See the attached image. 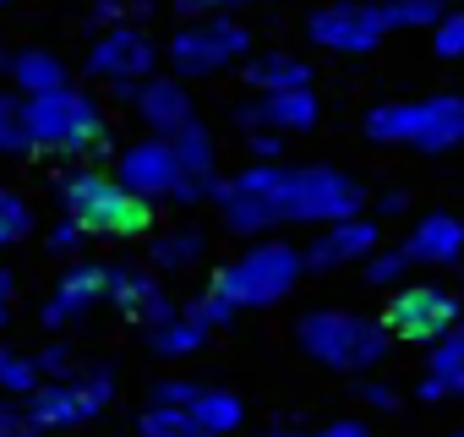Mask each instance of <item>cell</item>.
Wrapping results in <instances>:
<instances>
[{
    "label": "cell",
    "instance_id": "6da1fadb",
    "mask_svg": "<svg viewBox=\"0 0 464 437\" xmlns=\"http://www.w3.org/2000/svg\"><path fill=\"white\" fill-rule=\"evenodd\" d=\"M224 218L229 230L257 236L274 225H301V218H323V225H344L361 218L366 186L334 164H252L236 180H224Z\"/></svg>",
    "mask_w": 464,
    "mask_h": 437
},
{
    "label": "cell",
    "instance_id": "7a4b0ae2",
    "mask_svg": "<svg viewBox=\"0 0 464 437\" xmlns=\"http://www.w3.org/2000/svg\"><path fill=\"white\" fill-rule=\"evenodd\" d=\"M61 197H66V218L82 236H121V241H131V236L153 230V202L131 197L115 175L77 170V175H66Z\"/></svg>",
    "mask_w": 464,
    "mask_h": 437
},
{
    "label": "cell",
    "instance_id": "3957f363",
    "mask_svg": "<svg viewBox=\"0 0 464 437\" xmlns=\"http://www.w3.org/2000/svg\"><path fill=\"white\" fill-rule=\"evenodd\" d=\"M366 137L372 142H410L420 153H448V148L464 142V93L377 104L366 115Z\"/></svg>",
    "mask_w": 464,
    "mask_h": 437
},
{
    "label": "cell",
    "instance_id": "277c9868",
    "mask_svg": "<svg viewBox=\"0 0 464 437\" xmlns=\"http://www.w3.org/2000/svg\"><path fill=\"white\" fill-rule=\"evenodd\" d=\"M301 274H306V252H295V247H285V241H263V247L241 252L236 263H224L208 290L224 296L236 312H241V306H274V301H285V296L295 290Z\"/></svg>",
    "mask_w": 464,
    "mask_h": 437
},
{
    "label": "cell",
    "instance_id": "5b68a950",
    "mask_svg": "<svg viewBox=\"0 0 464 437\" xmlns=\"http://www.w3.org/2000/svg\"><path fill=\"white\" fill-rule=\"evenodd\" d=\"M295 334H301V350L334 372H366L393 345L388 328L377 317H361V312H312V317H301Z\"/></svg>",
    "mask_w": 464,
    "mask_h": 437
},
{
    "label": "cell",
    "instance_id": "8992f818",
    "mask_svg": "<svg viewBox=\"0 0 464 437\" xmlns=\"http://www.w3.org/2000/svg\"><path fill=\"white\" fill-rule=\"evenodd\" d=\"M23 126L44 153H82L104 137V110L77 88H55L44 99H23Z\"/></svg>",
    "mask_w": 464,
    "mask_h": 437
},
{
    "label": "cell",
    "instance_id": "52a82bcc",
    "mask_svg": "<svg viewBox=\"0 0 464 437\" xmlns=\"http://www.w3.org/2000/svg\"><path fill=\"white\" fill-rule=\"evenodd\" d=\"M241 61H252V34L236 17H202L169 39V66L186 77H213V72L241 66Z\"/></svg>",
    "mask_w": 464,
    "mask_h": 437
},
{
    "label": "cell",
    "instance_id": "ba28073f",
    "mask_svg": "<svg viewBox=\"0 0 464 437\" xmlns=\"http://www.w3.org/2000/svg\"><path fill=\"white\" fill-rule=\"evenodd\" d=\"M115 393V377L99 366V372H82V377H61V383H44L39 393H28L23 415L34 432H66V426H82L88 415H99Z\"/></svg>",
    "mask_w": 464,
    "mask_h": 437
},
{
    "label": "cell",
    "instance_id": "9c48e42d",
    "mask_svg": "<svg viewBox=\"0 0 464 437\" xmlns=\"http://www.w3.org/2000/svg\"><path fill=\"white\" fill-rule=\"evenodd\" d=\"M121 186H126L131 197H142V202H159V197H169V202H218V191L191 186V180L180 175L175 148H169L164 137L137 142V148L121 153Z\"/></svg>",
    "mask_w": 464,
    "mask_h": 437
},
{
    "label": "cell",
    "instance_id": "30bf717a",
    "mask_svg": "<svg viewBox=\"0 0 464 437\" xmlns=\"http://www.w3.org/2000/svg\"><path fill=\"white\" fill-rule=\"evenodd\" d=\"M377 323L388 328V339H404V345H437L442 334L459 328V296H448L442 285H410V290H399V296L382 306Z\"/></svg>",
    "mask_w": 464,
    "mask_h": 437
},
{
    "label": "cell",
    "instance_id": "8fae6325",
    "mask_svg": "<svg viewBox=\"0 0 464 437\" xmlns=\"http://www.w3.org/2000/svg\"><path fill=\"white\" fill-rule=\"evenodd\" d=\"M306 34H312V44H323L334 55H366L382 44L388 23H382V6H344V0H334V6H317L306 17Z\"/></svg>",
    "mask_w": 464,
    "mask_h": 437
},
{
    "label": "cell",
    "instance_id": "7c38bea8",
    "mask_svg": "<svg viewBox=\"0 0 464 437\" xmlns=\"http://www.w3.org/2000/svg\"><path fill=\"white\" fill-rule=\"evenodd\" d=\"M153 61H159V50H153V44H148V34H142V28H131V23L104 28V34H99V44L88 50V72H93V77H104L110 88H115V83H142V77L153 72Z\"/></svg>",
    "mask_w": 464,
    "mask_h": 437
},
{
    "label": "cell",
    "instance_id": "4fadbf2b",
    "mask_svg": "<svg viewBox=\"0 0 464 437\" xmlns=\"http://www.w3.org/2000/svg\"><path fill=\"white\" fill-rule=\"evenodd\" d=\"M317 115H323V110H317V93H312V88H301V93H257V99H246V104L236 110L241 126L274 131V137H285V131H312Z\"/></svg>",
    "mask_w": 464,
    "mask_h": 437
},
{
    "label": "cell",
    "instance_id": "5bb4252c",
    "mask_svg": "<svg viewBox=\"0 0 464 437\" xmlns=\"http://www.w3.org/2000/svg\"><path fill=\"white\" fill-rule=\"evenodd\" d=\"M104 296H110V306H121L126 317H142L148 328H159L180 312V306H169V296L142 268H104Z\"/></svg>",
    "mask_w": 464,
    "mask_h": 437
},
{
    "label": "cell",
    "instance_id": "9a60e30c",
    "mask_svg": "<svg viewBox=\"0 0 464 437\" xmlns=\"http://www.w3.org/2000/svg\"><path fill=\"white\" fill-rule=\"evenodd\" d=\"M99 296H104V268H99V263H72V268L61 274L55 296L39 306V323H44V328H66V323L88 317V306H93Z\"/></svg>",
    "mask_w": 464,
    "mask_h": 437
},
{
    "label": "cell",
    "instance_id": "2e32d148",
    "mask_svg": "<svg viewBox=\"0 0 464 437\" xmlns=\"http://www.w3.org/2000/svg\"><path fill=\"white\" fill-rule=\"evenodd\" d=\"M377 247V218H344V225H328L312 247H306V268H339L355 263Z\"/></svg>",
    "mask_w": 464,
    "mask_h": 437
},
{
    "label": "cell",
    "instance_id": "e0dca14e",
    "mask_svg": "<svg viewBox=\"0 0 464 437\" xmlns=\"http://www.w3.org/2000/svg\"><path fill=\"white\" fill-rule=\"evenodd\" d=\"M459 252H464V225H459L453 213L415 218V230L404 241V257L410 263H459Z\"/></svg>",
    "mask_w": 464,
    "mask_h": 437
},
{
    "label": "cell",
    "instance_id": "ac0fdd59",
    "mask_svg": "<svg viewBox=\"0 0 464 437\" xmlns=\"http://www.w3.org/2000/svg\"><path fill=\"white\" fill-rule=\"evenodd\" d=\"M137 115H142L153 131H164V137L180 131L186 121H197V115H191V93H186L175 77H153V83H142V88H137Z\"/></svg>",
    "mask_w": 464,
    "mask_h": 437
},
{
    "label": "cell",
    "instance_id": "d6986e66",
    "mask_svg": "<svg viewBox=\"0 0 464 437\" xmlns=\"http://www.w3.org/2000/svg\"><path fill=\"white\" fill-rule=\"evenodd\" d=\"M415 393H420L426 404L464 393V323H459L453 334H442V339H437L431 366H426V377H420V388H415Z\"/></svg>",
    "mask_w": 464,
    "mask_h": 437
},
{
    "label": "cell",
    "instance_id": "ffe728a7",
    "mask_svg": "<svg viewBox=\"0 0 464 437\" xmlns=\"http://www.w3.org/2000/svg\"><path fill=\"white\" fill-rule=\"evenodd\" d=\"M246 83L257 93H301L312 88V66L301 55H285V50H268V55H252L246 61Z\"/></svg>",
    "mask_w": 464,
    "mask_h": 437
},
{
    "label": "cell",
    "instance_id": "44dd1931",
    "mask_svg": "<svg viewBox=\"0 0 464 437\" xmlns=\"http://www.w3.org/2000/svg\"><path fill=\"white\" fill-rule=\"evenodd\" d=\"M6 72H12V83H17L28 99H44V93L66 88V66H61L50 50H23V55L6 61Z\"/></svg>",
    "mask_w": 464,
    "mask_h": 437
},
{
    "label": "cell",
    "instance_id": "7402d4cb",
    "mask_svg": "<svg viewBox=\"0 0 464 437\" xmlns=\"http://www.w3.org/2000/svg\"><path fill=\"white\" fill-rule=\"evenodd\" d=\"M191 421H197V432H202V437H229V432L246 421V410H241V399H236V393H224V388H202V393H197V404H191Z\"/></svg>",
    "mask_w": 464,
    "mask_h": 437
},
{
    "label": "cell",
    "instance_id": "603a6c76",
    "mask_svg": "<svg viewBox=\"0 0 464 437\" xmlns=\"http://www.w3.org/2000/svg\"><path fill=\"white\" fill-rule=\"evenodd\" d=\"M202 328L186 317V312H175L169 323H159V328H148V345H153V355H169V361H180V355H197L202 350Z\"/></svg>",
    "mask_w": 464,
    "mask_h": 437
},
{
    "label": "cell",
    "instance_id": "cb8c5ba5",
    "mask_svg": "<svg viewBox=\"0 0 464 437\" xmlns=\"http://www.w3.org/2000/svg\"><path fill=\"white\" fill-rule=\"evenodd\" d=\"M202 257V236L197 230H175V236H159L148 247V263L153 268H191Z\"/></svg>",
    "mask_w": 464,
    "mask_h": 437
},
{
    "label": "cell",
    "instance_id": "d4e9b609",
    "mask_svg": "<svg viewBox=\"0 0 464 437\" xmlns=\"http://www.w3.org/2000/svg\"><path fill=\"white\" fill-rule=\"evenodd\" d=\"M137 432L142 437H202L197 421H191V410H175V404H148L142 421H137Z\"/></svg>",
    "mask_w": 464,
    "mask_h": 437
},
{
    "label": "cell",
    "instance_id": "484cf974",
    "mask_svg": "<svg viewBox=\"0 0 464 437\" xmlns=\"http://www.w3.org/2000/svg\"><path fill=\"white\" fill-rule=\"evenodd\" d=\"M28 230H34V208H28L17 191H6V186H0V247H17V241H28Z\"/></svg>",
    "mask_w": 464,
    "mask_h": 437
},
{
    "label": "cell",
    "instance_id": "4316f807",
    "mask_svg": "<svg viewBox=\"0 0 464 437\" xmlns=\"http://www.w3.org/2000/svg\"><path fill=\"white\" fill-rule=\"evenodd\" d=\"M442 17H453V12H437V6H426V0H388L382 6L388 28H437Z\"/></svg>",
    "mask_w": 464,
    "mask_h": 437
},
{
    "label": "cell",
    "instance_id": "83f0119b",
    "mask_svg": "<svg viewBox=\"0 0 464 437\" xmlns=\"http://www.w3.org/2000/svg\"><path fill=\"white\" fill-rule=\"evenodd\" d=\"M0 153H34L28 126H23V99L0 93Z\"/></svg>",
    "mask_w": 464,
    "mask_h": 437
},
{
    "label": "cell",
    "instance_id": "f1b7e54d",
    "mask_svg": "<svg viewBox=\"0 0 464 437\" xmlns=\"http://www.w3.org/2000/svg\"><path fill=\"white\" fill-rule=\"evenodd\" d=\"M0 393H39V366L28 355L0 350Z\"/></svg>",
    "mask_w": 464,
    "mask_h": 437
},
{
    "label": "cell",
    "instance_id": "f546056e",
    "mask_svg": "<svg viewBox=\"0 0 464 437\" xmlns=\"http://www.w3.org/2000/svg\"><path fill=\"white\" fill-rule=\"evenodd\" d=\"M180 312H186V317H191L202 334H208V328H224L229 317H236V306H229L224 296H213V290H202V296H197L191 306H180Z\"/></svg>",
    "mask_w": 464,
    "mask_h": 437
},
{
    "label": "cell",
    "instance_id": "4dcf8cb0",
    "mask_svg": "<svg viewBox=\"0 0 464 437\" xmlns=\"http://www.w3.org/2000/svg\"><path fill=\"white\" fill-rule=\"evenodd\" d=\"M431 50H437L442 61H464V12H453V17H442V23L431 28Z\"/></svg>",
    "mask_w": 464,
    "mask_h": 437
},
{
    "label": "cell",
    "instance_id": "1f68e13d",
    "mask_svg": "<svg viewBox=\"0 0 464 437\" xmlns=\"http://www.w3.org/2000/svg\"><path fill=\"white\" fill-rule=\"evenodd\" d=\"M415 263L404 257V247H393V252H382V257H372L366 263V285H393V279H404Z\"/></svg>",
    "mask_w": 464,
    "mask_h": 437
},
{
    "label": "cell",
    "instance_id": "d6a6232c",
    "mask_svg": "<svg viewBox=\"0 0 464 437\" xmlns=\"http://www.w3.org/2000/svg\"><path fill=\"white\" fill-rule=\"evenodd\" d=\"M197 393H202V383H186V377H164V383H153V404L191 410V404H197Z\"/></svg>",
    "mask_w": 464,
    "mask_h": 437
},
{
    "label": "cell",
    "instance_id": "836d02e7",
    "mask_svg": "<svg viewBox=\"0 0 464 437\" xmlns=\"http://www.w3.org/2000/svg\"><path fill=\"white\" fill-rule=\"evenodd\" d=\"M34 366H39V377H50V383H61V377L72 372V350H66V345H50L44 355H34Z\"/></svg>",
    "mask_w": 464,
    "mask_h": 437
},
{
    "label": "cell",
    "instance_id": "e575fe53",
    "mask_svg": "<svg viewBox=\"0 0 464 437\" xmlns=\"http://www.w3.org/2000/svg\"><path fill=\"white\" fill-rule=\"evenodd\" d=\"M186 12H202V17H224V12H241V6H274V0H180Z\"/></svg>",
    "mask_w": 464,
    "mask_h": 437
},
{
    "label": "cell",
    "instance_id": "d590c367",
    "mask_svg": "<svg viewBox=\"0 0 464 437\" xmlns=\"http://www.w3.org/2000/svg\"><path fill=\"white\" fill-rule=\"evenodd\" d=\"M0 437H39V432L28 426V415L17 404H0Z\"/></svg>",
    "mask_w": 464,
    "mask_h": 437
},
{
    "label": "cell",
    "instance_id": "8d00e7d4",
    "mask_svg": "<svg viewBox=\"0 0 464 437\" xmlns=\"http://www.w3.org/2000/svg\"><path fill=\"white\" fill-rule=\"evenodd\" d=\"M246 148L257 153V164H268V159H279V148H285V137H274V131H252V137H246Z\"/></svg>",
    "mask_w": 464,
    "mask_h": 437
},
{
    "label": "cell",
    "instance_id": "74e56055",
    "mask_svg": "<svg viewBox=\"0 0 464 437\" xmlns=\"http://www.w3.org/2000/svg\"><path fill=\"white\" fill-rule=\"evenodd\" d=\"M77 241H82V230H77V225H72V218H61V225H55V230H50V247H55V252H72V247H77Z\"/></svg>",
    "mask_w": 464,
    "mask_h": 437
},
{
    "label": "cell",
    "instance_id": "f35d334b",
    "mask_svg": "<svg viewBox=\"0 0 464 437\" xmlns=\"http://www.w3.org/2000/svg\"><path fill=\"white\" fill-rule=\"evenodd\" d=\"M361 399H366L372 410H393V388H388V383H366V388H361Z\"/></svg>",
    "mask_w": 464,
    "mask_h": 437
},
{
    "label": "cell",
    "instance_id": "ab89813d",
    "mask_svg": "<svg viewBox=\"0 0 464 437\" xmlns=\"http://www.w3.org/2000/svg\"><path fill=\"white\" fill-rule=\"evenodd\" d=\"M312 437H372L361 421H334V426H323V432H312Z\"/></svg>",
    "mask_w": 464,
    "mask_h": 437
},
{
    "label": "cell",
    "instance_id": "60d3db41",
    "mask_svg": "<svg viewBox=\"0 0 464 437\" xmlns=\"http://www.w3.org/2000/svg\"><path fill=\"white\" fill-rule=\"evenodd\" d=\"M404 202H410L404 191H382V197H377V208H382V213H404Z\"/></svg>",
    "mask_w": 464,
    "mask_h": 437
},
{
    "label": "cell",
    "instance_id": "b9f144b4",
    "mask_svg": "<svg viewBox=\"0 0 464 437\" xmlns=\"http://www.w3.org/2000/svg\"><path fill=\"white\" fill-rule=\"evenodd\" d=\"M6 301H12V274L0 268V328H6Z\"/></svg>",
    "mask_w": 464,
    "mask_h": 437
},
{
    "label": "cell",
    "instance_id": "7bdbcfd3",
    "mask_svg": "<svg viewBox=\"0 0 464 437\" xmlns=\"http://www.w3.org/2000/svg\"><path fill=\"white\" fill-rule=\"evenodd\" d=\"M263 437H306V432H295V426H274V432H263Z\"/></svg>",
    "mask_w": 464,
    "mask_h": 437
},
{
    "label": "cell",
    "instance_id": "ee69618b",
    "mask_svg": "<svg viewBox=\"0 0 464 437\" xmlns=\"http://www.w3.org/2000/svg\"><path fill=\"white\" fill-rule=\"evenodd\" d=\"M426 6H437V12H453V6H459V0H426Z\"/></svg>",
    "mask_w": 464,
    "mask_h": 437
},
{
    "label": "cell",
    "instance_id": "f6af8a7d",
    "mask_svg": "<svg viewBox=\"0 0 464 437\" xmlns=\"http://www.w3.org/2000/svg\"><path fill=\"white\" fill-rule=\"evenodd\" d=\"M344 6H388V0H344Z\"/></svg>",
    "mask_w": 464,
    "mask_h": 437
},
{
    "label": "cell",
    "instance_id": "bcb514c9",
    "mask_svg": "<svg viewBox=\"0 0 464 437\" xmlns=\"http://www.w3.org/2000/svg\"><path fill=\"white\" fill-rule=\"evenodd\" d=\"M0 6H12V0H0Z\"/></svg>",
    "mask_w": 464,
    "mask_h": 437
},
{
    "label": "cell",
    "instance_id": "7dc6e473",
    "mask_svg": "<svg viewBox=\"0 0 464 437\" xmlns=\"http://www.w3.org/2000/svg\"><path fill=\"white\" fill-rule=\"evenodd\" d=\"M453 437H464V432H453Z\"/></svg>",
    "mask_w": 464,
    "mask_h": 437
}]
</instances>
